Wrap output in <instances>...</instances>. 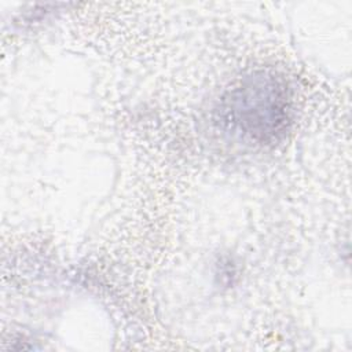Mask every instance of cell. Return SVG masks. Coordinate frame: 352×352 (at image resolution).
<instances>
[{"label":"cell","instance_id":"1","mask_svg":"<svg viewBox=\"0 0 352 352\" xmlns=\"http://www.w3.org/2000/svg\"><path fill=\"white\" fill-rule=\"evenodd\" d=\"M217 113L220 124L231 133L260 144L272 143L292 122V91L280 74L257 70L224 94Z\"/></svg>","mask_w":352,"mask_h":352}]
</instances>
